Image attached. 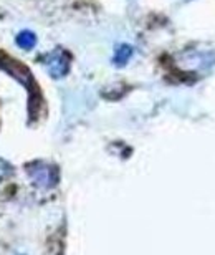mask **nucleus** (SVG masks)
<instances>
[{"label":"nucleus","instance_id":"f03ea898","mask_svg":"<svg viewBox=\"0 0 215 255\" xmlns=\"http://www.w3.org/2000/svg\"><path fill=\"white\" fill-rule=\"evenodd\" d=\"M30 177L42 187H48L53 184V177H52V172H50V167L42 164V162H37V164H33L30 167Z\"/></svg>","mask_w":215,"mask_h":255},{"label":"nucleus","instance_id":"7ed1b4c3","mask_svg":"<svg viewBox=\"0 0 215 255\" xmlns=\"http://www.w3.org/2000/svg\"><path fill=\"white\" fill-rule=\"evenodd\" d=\"M17 45L23 50H32L37 45V37H35V33L28 32V30H23V32L17 35Z\"/></svg>","mask_w":215,"mask_h":255},{"label":"nucleus","instance_id":"f257e3e1","mask_svg":"<svg viewBox=\"0 0 215 255\" xmlns=\"http://www.w3.org/2000/svg\"><path fill=\"white\" fill-rule=\"evenodd\" d=\"M45 65H47L48 73L53 78H60L68 71V60L61 52H53L45 58Z\"/></svg>","mask_w":215,"mask_h":255},{"label":"nucleus","instance_id":"20e7f679","mask_svg":"<svg viewBox=\"0 0 215 255\" xmlns=\"http://www.w3.org/2000/svg\"><path fill=\"white\" fill-rule=\"evenodd\" d=\"M131 55V48L129 47H121L119 50H117V55H116V62L117 63H124L127 58H129Z\"/></svg>","mask_w":215,"mask_h":255},{"label":"nucleus","instance_id":"39448f33","mask_svg":"<svg viewBox=\"0 0 215 255\" xmlns=\"http://www.w3.org/2000/svg\"><path fill=\"white\" fill-rule=\"evenodd\" d=\"M5 172H7V164L0 161V177H2V176L5 174Z\"/></svg>","mask_w":215,"mask_h":255}]
</instances>
